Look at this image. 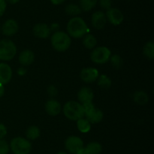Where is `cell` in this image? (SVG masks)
Returning <instances> with one entry per match:
<instances>
[{
    "instance_id": "35",
    "label": "cell",
    "mask_w": 154,
    "mask_h": 154,
    "mask_svg": "<svg viewBox=\"0 0 154 154\" xmlns=\"http://www.w3.org/2000/svg\"><path fill=\"white\" fill-rule=\"evenodd\" d=\"M5 94V87H4V85L1 84L0 83V98H2V97Z\"/></svg>"
},
{
    "instance_id": "25",
    "label": "cell",
    "mask_w": 154,
    "mask_h": 154,
    "mask_svg": "<svg viewBox=\"0 0 154 154\" xmlns=\"http://www.w3.org/2000/svg\"><path fill=\"white\" fill-rule=\"evenodd\" d=\"M98 85L101 87L103 89H108L111 88V85H112V82H111V79L106 75H99L98 77Z\"/></svg>"
},
{
    "instance_id": "19",
    "label": "cell",
    "mask_w": 154,
    "mask_h": 154,
    "mask_svg": "<svg viewBox=\"0 0 154 154\" xmlns=\"http://www.w3.org/2000/svg\"><path fill=\"white\" fill-rule=\"evenodd\" d=\"M96 44H97V39L93 35L90 34V33H87L84 36L83 45H84L85 48H88V49H93L96 46Z\"/></svg>"
},
{
    "instance_id": "16",
    "label": "cell",
    "mask_w": 154,
    "mask_h": 154,
    "mask_svg": "<svg viewBox=\"0 0 154 154\" xmlns=\"http://www.w3.org/2000/svg\"><path fill=\"white\" fill-rule=\"evenodd\" d=\"M18 60L22 66H29L34 62L35 54L31 50H23L20 53Z\"/></svg>"
},
{
    "instance_id": "27",
    "label": "cell",
    "mask_w": 154,
    "mask_h": 154,
    "mask_svg": "<svg viewBox=\"0 0 154 154\" xmlns=\"http://www.w3.org/2000/svg\"><path fill=\"white\" fill-rule=\"evenodd\" d=\"M109 60H111V64L115 69H120L123 66V60L122 57L118 54H114V55L111 56Z\"/></svg>"
},
{
    "instance_id": "3",
    "label": "cell",
    "mask_w": 154,
    "mask_h": 154,
    "mask_svg": "<svg viewBox=\"0 0 154 154\" xmlns=\"http://www.w3.org/2000/svg\"><path fill=\"white\" fill-rule=\"evenodd\" d=\"M63 111L65 116L72 121H77L84 116L82 104L78 101H68L63 107Z\"/></svg>"
},
{
    "instance_id": "10",
    "label": "cell",
    "mask_w": 154,
    "mask_h": 154,
    "mask_svg": "<svg viewBox=\"0 0 154 154\" xmlns=\"http://www.w3.org/2000/svg\"><path fill=\"white\" fill-rule=\"evenodd\" d=\"M92 25L96 30H102L107 23L106 15L103 11H97L92 15Z\"/></svg>"
},
{
    "instance_id": "13",
    "label": "cell",
    "mask_w": 154,
    "mask_h": 154,
    "mask_svg": "<svg viewBox=\"0 0 154 154\" xmlns=\"http://www.w3.org/2000/svg\"><path fill=\"white\" fill-rule=\"evenodd\" d=\"M78 98L79 103L81 104L85 103L93 102L94 98V93L93 90L88 87H83L79 90L78 93Z\"/></svg>"
},
{
    "instance_id": "22",
    "label": "cell",
    "mask_w": 154,
    "mask_h": 154,
    "mask_svg": "<svg viewBox=\"0 0 154 154\" xmlns=\"http://www.w3.org/2000/svg\"><path fill=\"white\" fill-rule=\"evenodd\" d=\"M40 134V129L35 125H32V126L29 127L26 131V136L28 140H36V139L38 138Z\"/></svg>"
},
{
    "instance_id": "37",
    "label": "cell",
    "mask_w": 154,
    "mask_h": 154,
    "mask_svg": "<svg viewBox=\"0 0 154 154\" xmlns=\"http://www.w3.org/2000/svg\"><path fill=\"white\" fill-rule=\"evenodd\" d=\"M57 154H68V153H66V152H59L58 153H57Z\"/></svg>"
},
{
    "instance_id": "36",
    "label": "cell",
    "mask_w": 154,
    "mask_h": 154,
    "mask_svg": "<svg viewBox=\"0 0 154 154\" xmlns=\"http://www.w3.org/2000/svg\"><path fill=\"white\" fill-rule=\"evenodd\" d=\"M5 1L6 2L10 3V4H16V3H17L20 0H5Z\"/></svg>"
},
{
    "instance_id": "5",
    "label": "cell",
    "mask_w": 154,
    "mask_h": 154,
    "mask_svg": "<svg viewBox=\"0 0 154 154\" xmlns=\"http://www.w3.org/2000/svg\"><path fill=\"white\" fill-rule=\"evenodd\" d=\"M17 53V47L10 39H2L0 42V60H11Z\"/></svg>"
},
{
    "instance_id": "34",
    "label": "cell",
    "mask_w": 154,
    "mask_h": 154,
    "mask_svg": "<svg viewBox=\"0 0 154 154\" xmlns=\"http://www.w3.org/2000/svg\"><path fill=\"white\" fill-rule=\"evenodd\" d=\"M66 1V0H51V2L54 5H60Z\"/></svg>"
},
{
    "instance_id": "9",
    "label": "cell",
    "mask_w": 154,
    "mask_h": 154,
    "mask_svg": "<svg viewBox=\"0 0 154 154\" xmlns=\"http://www.w3.org/2000/svg\"><path fill=\"white\" fill-rule=\"evenodd\" d=\"M99 73L97 69L93 67H87L82 69L80 76L84 82L87 83H92L97 80Z\"/></svg>"
},
{
    "instance_id": "20",
    "label": "cell",
    "mask_w": 154,
    "mask_h": 154,
    "mask_svg": "<svg viewBox=\"0 0 154 154\" xmlns=\"http://www.w3.org/2000/svg\"><path fill=\"white\" fill-rule=\"evenodd\" d=\"M77 127L81 133H87L91 129V123L86 118H81L77 120Z\"/></svg>"
},
{
    "instance_id": "29",
    "label": "cell",
    "mask_w": 154,
    "mask_h": 154,
    "mask_svg": "<svg viewBox=\"0 0 154 154\" xmlns=\"http://www.w3.org/2000/svg\"><path fill=\"white\" fill-rule=\"evenodd\" d=\"M10 150V146L6 140H0V154H8Z\"/></svg>"
},
{
    "instance_id": "4",
    "label": "cell",
    "mask_w": 154,
    "mask_h": 154,
    "mask_svg": "<svg viewBox=\"0 0 154 154\" xmlns=\"http://www.w3.org/2000/svg\"><path fill=\"white\" fill-rule=\"evenodd\" d=\"M10 148L14 154H29L32 149V144L28 139L17 137L11 141Z\"/></svg>"
},
{
    "instance_id": "1",
    "label": "cell",
    "mask_w": 154,
    "mask_h": 154,
    "mask_svg": "<svg viewBox=\"0 0 154 154\" xmlns=\"http://www.w3.org/2000/svg\"><path fill=\"white\" fill-rule=\"evenodd\" d=\"M67 31L70 37L80 39L87 34L88 27L84 19L80 17H74L68 22Z\"/></svg>"
},
{
    "instance_id": "32",
    "label": "cell",
    "mask_w": 154,
    "mask_h": 154,
    "mask_svg": "<svg viewBox=\"0 0 154 154\" xmlns=\"http://www.w3.org/2000/svg\"><path fill=\"white\" fill-rule=\"evenodd\" d=\"M48 93L49 94L50 96L54 97L57 95L58 91H57V88L54 85H50L48 88Z\"/></svg>"
},
{
    "instance_id": "31",
    "label": "cell",
    "mask_w": 154,
    "mask_h": 154,
    "mask_svg": "<svg viewBox=\"0 0 154 154\" xmlns=\"http://www.w3.org/2000/svg\"><path fill=\"white\" fill-rule=\"evenodd\" d=\"M7 134V128L4 124L0 122V140L3 139Z\"/></svg>"
},
{
    "instance_id": "15",
    "label": "cell",
    "mask_w": 154,
    "mask_h": 154,
    "mask_svg": "<svg viewBox=\"0 0 154 154\" xmlns=\"http://www.w3.org/2000/svg\"><path fill=\"white\" fill-rule=\"evenodd\" d=\"M61 108V104L55 99L48 100L45 104V110L50 116H55L60 114Z\"/></svg>"
},
{
    "instance_id": "17",
    "label": "cell",
    "mask_w": 154,
    "mask_h": 154,
    "mask_svg": "<svg viewBox=\"0 0 154 154\" xmlns=\"http://www.w3.org/2000/svg\"><path fill=\"white\" fill-rule=\"evenodd\" d=\"M86 119L90 122V123H93V124H96L100 122L103 119L104 117V114L103 112L101 110L98 108H95L94 110L90 114H89L88 116H85Z\"/></svg>"
},
{
    "instance_id": "8",
    "label": "cell",
    "mask_w": 154,
    "mask_h": 154,
    "mask_svg": "<svg viewBox=\"0 0 154 154\" xmlns=\"http://www.w3.org/2000/svg\"><path fill=\"white\" fill-rule=\"evenodd\" d=\"M106 18L111 24L114 26H118L123 23L124 20V15L123 12L116 8H111L106 12Z\"/></svg>"
},
{
    "instance_id": "6",
    "label": "cell",
    "mask_w": 154,
    "mask_h": 154,
    "mask_svg": "<svg viewBox=\"0 0 154 154\" xmlns=\"http://www.w3.org/2000/svg\"><path fill=\"white\" fill-rule=\"evenodd\" d=\"M111 52L107 47L99 46L93 48L90 54V59L95 63L103 64L110 60Z\"/></svg>"
},
{
    "instance_id": "33",
    "label": "cell",
    "mask_w": 154,
    "mask_h": 154,
    "mask_svg": "<svg viewBox=\"0 0 154 154\" xmlns=\"http://www.w3.org/2000/svg\"><path fill=\"white\" fill-rule=\"evenodd\" d=\"M6 7H7V4L5 0H0V17L3 15V14L5 11Z\"/></svg>"
},
{
    "instance_id": "18",
    "label": "cell",
    "mask_w": 154,
    "mask_h": 154,
    "mask_svg": "<svg viewBox=\"0 0 154 154\" xmlns=\"http://www.w3.org/2000/svg\"><path fill=\"white\" fill-rule=\"evenodd\" d=\"M84 149L87 154H100L102 150V146L98 142L93 141L89 143Z\"/></svg>"
},
{
    "instance_id": "21",
    "label": "cell",
    "mask_w": 154,
    "mask_h": 154,
    "mask_svg": "<svg viewBox=\"0 0 154 154\" xmlns=\"http://www.w3.org/2000/svg\"><path fill=\"white\" fill-rule=\"evenodd\" d=\"M134 101L140 105H144L148 102V95L146 92L142 91H138L135 92L133 95Z\"/></svg>"
},
{
    "instance_id": "7",
    "label": "cell",
    "mask_w": 154,
    "mask_h": 154,
    "mask_svg": "<svg viewBox=\"0 0 154 154\" xmlns=\"http://www.w3.org/2000/svg\"><path fill=\"white\" fill-rule=\"evenodd\" d=\"M65 146L68 152L72 154H76L80 149L84 148V142L79 137L70 136L65 141Z\"/></svg>"
},
{
    "instance_id": "2",
    "label": "cell",
    "mask_w": 154,
    "mask_h": 154,
    "mask_svg": "<svg viewBox=\"0 0 154 154\" xmlns=\"http://www.w3.org/2000/svg\"><path fill=\"white\" fill-rule=\"evenodd\" d=\"M51 41L53 48L60 52L69 49L72 43V39L69 35L63 31L55 32L51 36Z\"/></svg>"
},
{
    "instance_id": "11",
    "label": "cell",
    "mask_w": 154,
    "mask_h": 154,
    "mask_svg": "<svg viewBox=\"0 0 154 154\" xmlns=\"http://www.w3.org/2000/svg\"><path fill=\"white\" fill-rule=\"evenodd\" d=\"M2 32L6 36H12L17 33L19 26L17 22L13 19H8L2 26Z\"/></svg>"
},
{
    "instance_id": "12",
    "label": "cell",
    "mask_w": 154,
    "mask_h": 154,
    "mask_svg": "<svg viewBox=\"0 0 154 154\" xmlns=\"http://www.w3.org/2000/svg\"><path fill=\"white\" fill-rule=\"evenodd\" d=\"M33 33L35 36L40 39H46L51 35V30L49 26L44 23H38L33 27Z\"/></svg>"
},
{
    "instance_id": "28",
    "label": "cell",
    "mask_w": 154,
    "mask_h": 154,
    "mask_svg": "<svg viewBox=\"0 0 154 154\" xmlns=\"http://www.w3.org/2000/svg\"><path fill=\"white\" fill-rule=\"evenodd\" d=\"M82 106H83V110H84V116H88V115L90 114V113L94 110V109L96 108L95 106L93 105V102L85 103V104H83Z\"/></svg>"
},
{
    "instance_id": "24",
    "label": "cell",
    "mask_w": 154,
    "mask_h": 154,
    "mask_svg": "<svg viewBox=\"0 0 154 154\" xmlns=\"http://www.w3.org/2000/svg\"><path fill=\"white\" fill-rule=\"evenodd\" d=\"M97 2L98 0H80L79 6L84 11H90L96 5Z\"/></svg>"
},
{
    "instance_id": "23",
    "label": "cell",
    "mask_w": 154,
    "mask_h": 154,
    "mask_svg": "<svg viewBox=\"0 0 154 154\" xmlns=\"http://www.w3.org/2000/svg\"><path fill=\"white\" fill-rule=\"evenodd\" d=\"M143 53L144 55L149 60H153L154 59V43L153 41L147 42L144 45L143 48Z\"/></svg>"
},
{
    "instance_id": "14",
    "label": "cell",
    "mask_w": 154,
    "mask_h": 154,
    "mask_svg": "<svg viewBox=\"0 0 154 154\" xmlns=\"http://www.w3.org/2000/svg\"><path fill=\"white\" fill-rule=\"evenodd\" d=\"M12 69L8 64L5 63H0V83L2 85L8 84L11 79Z\"/></svg>"
},
{
    "instance_id": "30",
    "label": "cell",
    "mask_w": 154,
    "mask_h": 154,
    "mask_svg": "<svg viewBox=\"0 0 154 154\" xmlns=\"http://www.w3.org/2000/svg\"><path fill=\"white\" fill-rule=\"evenodd\" d=\"M99 5L104 10H109L112 6L111 0H99Z\"/></svg>"
},
{
    "instance_id": "26",
    "label": "cell",
    "mask_w": 154,
    "mask_h": 154,
    "mask_svg": "<svg viewBox=\"0 0 154 154\" xmlns=\"http://www.w3.org/2000/svg\"><path fill=\"white\" fill-rule=\"evenodd\" d=\"M81 9L79 5L75 4H69L66 7V13L69 16L77 17L81 13Z\"/></svg>"
}]
</instances>
